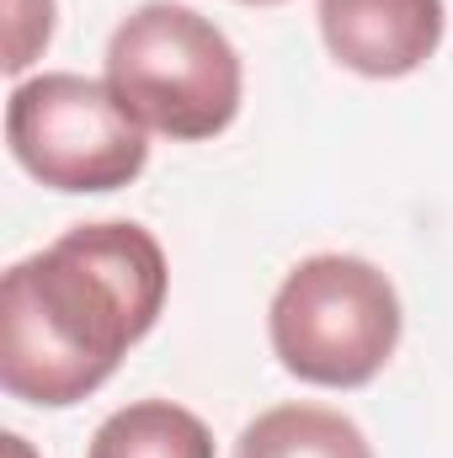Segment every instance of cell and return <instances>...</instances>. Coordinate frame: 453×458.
<instances>
[{
  "instance_id": "1",
  "label": "cell",
  "mask_w": 453,
  "mask_h": 458,
  "mask_svg": "<svg viewBox=\"0 0 453 458\" xmlns=\"http://www.w3.org/2000/svg\"><path fill=\"white\" fill-rule=\"evenodd\" d=\"M166 250L144 225H75L0 277V384L27 405H81L166 310Z\"/></svg>"
},
{
  "instance_id": "10",
  "label": "cell",
  "mask_w": 453,
  "mask_h": 458,
  "mask_svg": "<svg viewBox=\"0 0 453 458\" xmlns=\"http://www.w3.org/2000/svg\"><path fill=\"white\" fill-rule=\"evenodd\" d=\"M245 5H283V0H245Z\"/></svg>"
},
{
  "instance_id": "6",
  "label": "cell",
  "mask_w": 453,
  "mask_h": 458,
  "mask_svg": "<svg viewBox=\"0 0 453 458\" xmlns=\"http://www.w3.org/2000/svg\"><path fill=\"white\" fill-rule=\"evenodd\" d=\"M235 458H373V448L357 432V421H346L341 411L272 405L240 432Z\"/></svg>"
},
{
  "instance_id": "2",
  "label": "cell",
  "mask_w": 453,
  "mask_h": 458,
  "mask_svg": "<svg viewBox=\"0 0 453 458\" xmlns=\"http://www.w3.org/2000/svg\"><path fill=\"white\" fill-rule=\"evenodd\" d=\"M107 86L166 139H214L240 113V54L225 32L176 0H150L117 21Z\"/></svg>"
},
{
  "instance_id": "3",
  "label": "cell",
  "mask_w": 453,
  "mask_h": 458,
  "mask_svg": "<svg viewBox=\"0 0 453 458\" xmlns=\"http://www.w3.org/2000/svg\"><path fill=\"white\" fill-rule=\"evenodd\" d=\"M278 362L321 389H363L400 346L395 283L363 256H310L272 293Z\"/></svg>"
},
{
  "instance_id": "8",
  "label": "cell",
  "mask_w": 453,
  "mask_h": 458,
  "mask_svg": "<svg viewBox=\"0 0 453 458\" xmlns=\"http://www.w3.org/2000/svg\"><path fill=\"white\" fill-rule=\"evenodd\" d=\"M11 5V43H5V70L21 75L32 54L54 38V0H5Z\"/></svg>"
},
{
  "instance_id": "9",
  "label": "cell",
  "mask_w": 453,
  "mask_h": 458,
  "mask_svg": "<svg viewBox=\"0 0 453 458\" xmlns=\"http://www.w3.org/2000/svg\"><path fill=\"white\" fill-rule=\"evenodd\" d=\"M5 458H32V454H27V437H16V432H5Z\"/></svg>"
},
{
  "instance_id": "5",
  "label": "cell",
  "mask_w": 453,
  "mask_h": 458,
  "mask_svg": "<svg viewBox=\"0 0 453 458\" xmlns=\"http://www.w3.org/2000/svg\"><path fill=\"white\" fill-rule=\"evenodd\" d=\"M315 16L331 59L368 81H400L443 43V0H321Z\"/></svg>"
},
{
  "instance_id": "4",
  "label": "cell",
  "mask_w": 453,
  "mask_h": 458,
  "mask_svg": "<svg viewBox=\"0 0 453 458\" xmlns=\"http://www.w3.org/2000/svg\"><path fill=\"white\" fill-rule=\"evenodd\" d=\"M5 144L16 165L54 192H117L150 160L144 123L117 102L113 86L64 70L11 91Z\"/></svg>"
},
{
  "instance_id": "7",
  "label": "cell",
  "mask_w": 453,
  "mask_h": 458,
  "mask_svg": "<svg viewBox=\"0 0 453 458\" xmlns=\"http://www.w3.org/2000/svg\"><path fill=\"white\" fill-rule=\"evenodd\" d=\"M86 458H214V432L171 400H139L97 427Z\"/></svg>"
}]
</instances>
